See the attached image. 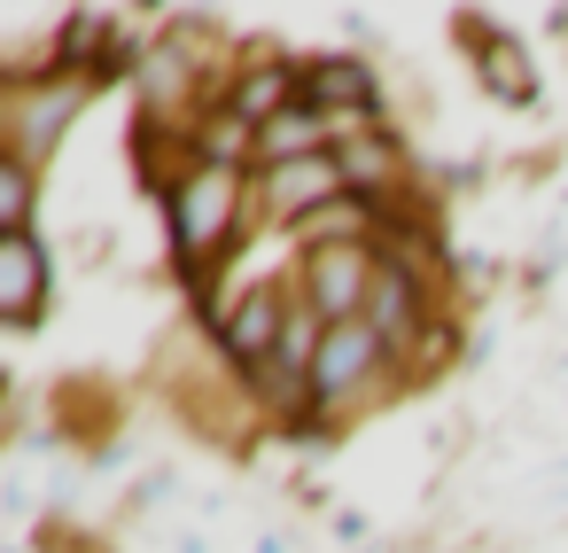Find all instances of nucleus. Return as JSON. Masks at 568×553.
<instances>
[{
	"instance_id": "1",
	"label": "nucleus",
	"mask_w": 568,
	"mask_h": 553,
	"mask_svg": "<svg viewBox=\"0 0 568 553\" xmlns=\"http://www.w3.org/2000/svg\"><path fill=\"white\" fill-rule=\"evenodd\" d=\"M164 234H172V265H180V289L203 304L226 273V258L242 242L265 234L257 219V172H219V164H195L172 195H164Z\"/></svg>"
},
{
	"instance_id": "2",
	"label": "nucleus",
	"mask_w": 568,
	"mask_h": 553,
	"mask_svg": "<svg viewBox=\"0 0 568 553\" xmlns=\"http://www.w3.org/2000/svg\"><path fill=\"white\" fill-rule=\"evenodd\" d=\"M389 390H405V359L389 351V335H382L374 320L327 328V343H320V359H312V421H304L296 444H335V436L351 429V413H366V405L389 398Z\"/></svg>"
},
{
	"instance_id": "3",
	"label": "nucleus",
	"mask_w": 568,
	"mask_h": 553,
	"mask_svg": "<svg viewBox=\"0 0 568 553\" xmlns=\"http://www.w3.org/2000/svg\"><path fill=\"white\" fill-rule=\"evenodd\" d=\"M102 102L94 71H0V157H24L48 172V157L63 149V133Z\"/></svg>"
},
{
	"instance_id": "4",
	"label": "nucleus",
	"mask_w": 568,
	"mask_h": 553,
	"mask_svg": "<svg viewBox=\"0 0 568 553\" xmlns=\"http://www.w3.org/2000/svg\"><path fill=\"white\" fill-rule=\"evenodd\" d=\"M304 102L335 118V149H343L351 133H374V125H389V94H382L374 63H366V56H351V48L304 56Z\"/></svg>"
},
{
	"instance_id": "5",
	"label": "nucleus",
	"mask_w": 568,
	"mask_h": 553,
	"mask_svg": "<svg viewBox=\"0 0 568 553\" xmlns=\"http://www.w3.org/2000/svg\"><path fill=\"white\" fill-rule=\"evenodd\" d=\"M374 273H382V250H374V242H343V250H304V258L288 265V289H296L327 328H343V320H366Z\"/></svg>"
},
{
	"instance_id": "6",
	"label": "nucleus",
	"mask_w": 568,
	"mask_h": 553,
	"mask_svg": "<svg viewBox=\"0 0 568 553\" xmlns=\"http://www.w3.org/2000/svg\"><path fill=\"white\" fill-rule=\"evenodd\" d=\"M48 304H55V250L48 234H0V328L17 343L48 328Z\"/></svg>"
},
{
	"instance_id": "7",
	"label": "nucleus",
	"mask_w": 568,
	"mask_h": 553,
	"mask_svg": "<svg viewBox=\"0 0 568 553\" xmlns=\"http://www.w3.org/2000/svg\"><path fill=\"white\" fill-rule=\"evenodd\" d=\"M351 195V180H343V164L335 157H304V164H281V172H257V219L265 227H281V234H296L304 219H320L327 203H343Z\"/></svg>"
},
{
	"instance_id": "8",
	"label": "nucleus",
	"mask_w": 568,
	"mask_h": 553,
	"mask_svg": "<svg viewBox=\"0 0 568 553\" xmlns=\"http://www.w3.org/2000/svg\"><path fill=\"white\" fill-rule=\"evenodd\" d=\"M459 48L475 56V79H483V94L490 102H506V110H537V71H529V56H521V40L506 32V24H490V17H459Z\"/></svg>"
},
{
	"instance_id": "9",
	"label": "nucleus",
	"mask_w": 568,
	"mask_h": 553,
	"mask_svg": "<svg viewBox=\"0 0 568 553\" xmlns=\"http://www.w3.org/2000/svg\"><path fill=\"white\" fill-rule=\"evenodd\" d=\"M304 157H335V118H327V110H312V102H288V110L257 133V172L304 164Z\"/></svg>"
},
{
	"instance_id": "10",
	"label": "nucleus",
	"mask_w": 568,
	"mask_h": 553,
	"mask_svg": "<svg viewBox=\"0 0 568 553\" xmlns=\"http://www.w3.org/2000/svg\"><path fill=\"white\" fill-rule=\"evenodd\" d=\"M0 234H40V164L0 157Z\"/></svg>"
},
{
	"instance_id": "11",
	"label": "nucleus",
	"mask_w": 568,
	"mask_h": 553,
	"mask_svg": "<svg viewBox=\"0 0 568 553\" xmlns=\"http://www.w3.org/2000/svg\"><path fill=\"white\" fill-rule=\"evenodd\" d=\"M335 537L343 545H366V514H335Z\"/></svg>"
}]
</instances>
